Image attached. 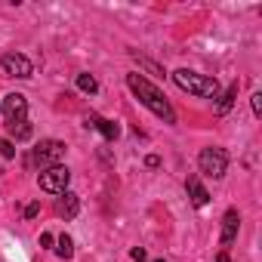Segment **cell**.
<instances>
[{"label":"cell","mask_w":262,"mask_h":262,"mask_svg":"<svg viewBox=\"0 0 262 262\" xmlns=\"http://www.w3.org/2000/svg\"><path fill=\"white\" fill-rule=\"evenodd\" d=\"M86 126L99 129L102 139H108V142H114V139L120 136V126H117L114 120H108V117H99V114H90V117H86Z\"/></svg>","instance_id":"obj_8"},{"label":"cell","mask_w":262,"mask_h":262,"mask_svg":"<svg viewBox=\"0 0 262 262\" xmlns=\"http://www.w3.org/2000/svg\"><path fill=\"white\" fill-rule=\"evenodd\" d=\"M188 198H191L194 207H207V201H210V194H207V188L201 185L198 176H188Z\"/></svg>","instance_id":"obj_12"},{"label":"cell","mask_w":262,"mask_h":262,"mask_svg":"<svg viewBox=\"0 0 262 262\" xmlns=\"http://www.w3.org/2000/svg\"><path fill=\"white\" fill-rule=\"evenodd\" d=\"M65 142H59V139H43L37 148H34V161L47 170V167H59V161L65 158Z\"/></svg>","instance_id":"obj_5"},{"label":"cell","mask_w":262,"mask_h":262,"mask_svg":"<svg viewBox=\"0 0 262 262\" xmlns=\"http://www.w3.org/2000/svg\"><path fill=\"white\" fill-rule=\"evenodd\" d=\"M234 99H237V83H231V86L219 96V102H216V114H228L231 105H234Z\"/></svg>","instance_id":"obj_13"},{"label":"cell","mask_w":262,"mask_h":262,"mask_svg":"<svg viewBox=\"0 0 262 262\" xmlns=\"http://www.w3.org/2000/svg\"><path fill=\"white\" fill-rule=\"evenodd\" d=\"M237 228H241V216H237V210H228L222 216V247H231L234 244Z\"/></svg>","instance_id":"obj_10"},{"label":"cell","mask_w":262,"mask_h":262,"mask_svg":"<svg viewBox=\"0 0 262 262\" xmlns=\"http://www.w3.org/2000/svg\"><path fill=\"white\" fill-rule=\"evenodd\" d=\"M0 68H4L10 77H31L34 74V65L22 56V53H7V56H0Z\"/></svg>","instance_id":"obj_6"},{"label":"cell","mask_w":262,"mask_h":262,"mask_svg":"<svg viewBox=\"0 0 262 262\" xmlns=\"http://www.w3.org/2000/svg\"><path fill=\"white\" fill-rule=\"evenodd\" d=\"M37 213H40V204H28V207H25V216H28V219H34Z\"/></svg>","instance_id":"obj_19"},{"label":"cell","mask_w":262,"mask_h":262,"mask_svg":"<svg viewBox=\"0 0 262 262\" xmlns=\"http://www.w3.org/2000/svg\"><path fill=\"white\" fill-rule=\"evenodd\" d=\"M0 108H4V117H7V120H19V117H25L28 102H25V96H22V93H10Z\"/></svg>","instance_id":"obj_7"},{"label":"cell","mask_w":262,"mask_h":262,"mask_svg":"<svg viewBox=\"0 0 262 262\" xmlns=\"http://www.w3.org/2000/svg\"><path fill=\"white\" fill-rule=\"evenodd\" d=\"M7 133L16 139V142H25V139H31V123L25 120V117H19V120H7Z\"/></svg>","instance_id":"obj_11"},{"label":"cell","mask_w":262,"mask_h":262,"mask_svg":"<svg viewBox=\"0 0 262 262\" xmlns=\"http://www.w3.org/2000/svg\"><path fill=\"white\" fill-rule=\"evenodd\" d=\"M53 244H56V237H53L50 231H43V234H40V247H53Z\"/></svg>","instance_id":"obj_20"},{"label":"cell","mask_w":262,"mask_h":262,"mask_svg":"<svg viewBox=\"0 0 262 262\" xmlns=\"http://www.w3.org/2000/svg\"><path fill=\"white\" fill-rule=\"evenodd\" d=\"M59 247H56V253H59V259H71L74 256V241L68 237V234H62L59 241H56Z\"/></svg>","instance_id":"obj_14"},{"label":"cell","mask_w":262,"mask_h":262,"mask_svg":"<svg viewBox=\"0 0 262 262\" xmlns=\"http://www.w3.org/2000/svg\"><path fill=\"white\" fill-rule=\"evenodd\" d=\"M155 262H167V259H155Z\"/></svg>","instance_id":"obj_23"},{"label":"cell","mask_w":262,"mask_h":262,"mask_svg":"<svg viewBox=\"0 0 262 262\" xmlns=\"http://www.w3.org/2000/svg\"><path fill=\"white\" fill-rule=\"evenodd\" d=\"M198 167L204 176H213V179H222L225 170H228V155L222 148H204L198 155Z\"/></svg>","instance_id":"obj_3"},{"label":"cell","mask_w":262,"mask_h":262,"mask_svg":"<svg viewBox=\"0 0 262 262\" xmlns=\"http://www.w3.org/2000/svg\"><path fill=\"white\" fill-rule=\"evenodd\" d=\"M126 86L136 93V99L151 111V114H158L164 123H176V111H173V105L167 102V96L151 83V80H145L142 74H126Z\"/></svg>","instance_id":"obj_1"},{"label":"cell","mask_w":262,"mask_h":262,"mask_svg":"<svg viewBox=\"0 0 262 262\" xmlns=\"http://www.w3.org/2000/svg\"><path fill=\"white\" fill-rule=\"evenodd\" d=\"M0 158H7V161L16 158V145H13L10 139H0Z\"/></svg>","instance_id":"obj_16"},{"label":"cell","mask_w":262,"mask_h":262,"mask_svg":"<svg viewBox=\"0 0 262 262\" xmlns=\"http://www.w3.org/2000/svg\"><path fill=\"white\" fill-rule=\"evenodd\" d=\"M77 90H83V93H96L99 90V83H96V77L93 74H77Z\"/></svg>","instance_id":"obj_15"},{"label":"cell","mask_w":262,"mask_h":262,"mask_svg":"<svg viewBox=\"0 0 262 262\" xmlns=\"http://www.w3.org/2000/svg\"><path fill=\"white\" fill-rule=\"evenodd\" d=\"M37 182H40V188L43 191H50V194H62V191H68V182H71V170L68 167H47V170H40V176H37Z\"/></svg>","instance_id":"obj_4"},{"label":"cell","mask_w":262,"mask_h":262,"mask_svg":"<svg viewBox=\"0 0 262 262\" xmlns=\"http://www.w3.org/2000/svg\"><path fill=\"white\" fill-rule=\"evenodd\" d=\"M145 164H148L151 170H158V167H161V158H158V155H148V158H145Z\"/></svg>","instance_id":"obj_21"},{"label":"cell","mask_w":262,"mask_h":262,"mask_svg":"<svg viewBox=\"0 0 262 262\" xmlns=\"http://www.w3.org/2000/svg\"><path fill=\"white\" fill-rule=\"evenodd\" d=\"M173 80H176L179 90H185V93H191V96H201V99H216V96H219L216 77H207V74L179 68V71H173Z\"/></svg>","instance_id":"obj_2"},{"label":"cell","mask_w":262,"mask_h":262,"mask_svg":"<svg viewBox=\"0 0 262 262\" xmlns=\"http://www.w3.org/2000/svg\"><path fill=\"white\" fill-rule=\"evenodd\" d=\"M216 262H228V253H225V250H222V253H219V259H216Z\"/></svg>","instance_id":"obj_22"},{"label":"cell","mask_w":262,"mask_h":262,"mask_svg":"<svg viewBox=\"0 0 262 262\" xmlns=\"http://www.w3.org/2000/svg\"><path fill=\"white\" fill-rule=\"evenodd\" d=\"M250 105H253V114L259 117V114H262V93H253V99H250Z\"/></svg>","instance_id":"obj_18"},{"label":"cell","mask_w":262,"mask_h":262,"mask_svg":"<svg viewBox=\"0 0 262 262\" xmlns=\"http://www.w3.org/2000/svg\"><path fill=\"white\" fill-rule=\"evenodd\" d=\"M129 256H133V262H148V253H145V247H133V250H129Z\"/></svg>","instance_id":"obj_17"},{"label":"cell","mask_w":262,"mask_h":262,"mask_svg":"<svg viewBox=\"0 0 262 262\" xmlns=\"http://www.w3.org/2000/svg\"><path fill=\"white\" fill-rule=\"evenodd\" d=\"M56 213H59L62 219H74V216L80 213V198H77L74 191H62V198H59V204H56Z\"/></svg>","instance_id":"obj_9"}]
</instances>
